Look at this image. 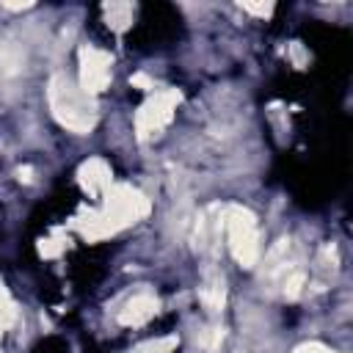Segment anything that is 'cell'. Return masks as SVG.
I'll return each mask as SVG.
<instances>
[{"mask_svg": "<svg viewBox=\"0 0 353 353\" xmlns=\"http://www.w3.org/2000/svg\"><path fill=\"white\" fill-rule=\"evenodd\" d=\"M50 105H52V113L58 116V121L66 124L69 130H77V132L91 130V124H94V102L83 88L72 85L66 77H52V83H50Z\"/></svg>", "mask_w": 353, "mask_h": 353, "instance_id": "obj_1", "label": "cell"}, {"mask_svg": "<svg viewBox=\"0 0 353 353\" xmlns=\"http://www.w3.org/2000/svg\"><path fill=\"white\" fill-rule=\"evenodd\" d=\"M226 232H229V245H232V254L237 256V262H243L245 268H251L256 262V254H259L254 218L245 210H232L229 223H226Z\"/></svg>", "mask_w": 353, "mask_h": 353, "instance_id": "obj_2", "label": "cell"}, {"mask_svg": "<svg viewBox=\"0 0 353 353\" xmlns=\"http://www.w3.org/2000/svg\"><path fill=\"white\" fill-rule=\"evenodd\" d=\"M110 80V58L99 50H83V91L97 94Z\"/></svg>", "mask_w": 353, "mask_h": 353, "instance_id": "obj_3", "label": "cell"}, {"mask_svg": "<svg viewBox=\"0 0 353 353\" xmlns=\"http://www.w3.org/2000/svg\"><path fill=\"white\" fill-rule=\"evenodd\" d=\"M176 102V94H157L152 102H146L138 113V130L141 135H152L154 130H160L168 116H171V108Z\"/></svg>", "mask_w": 353, "mask_h": 353, "instance_id": "obj_4", "label": "cell"}, {"mask_svg": "<svg viewBox=\"0 0 353 353\" xmlns=\"http://www.w3.org/2000/svg\"><path fill=\"white\" fill-rule=\"evenodd\" d=\"M157 312V301L149 295H135L127 303V312L121 314V323H143Z\"/></svg>", "mask_w": 353, "mask_h": 353, "instance_id": "obj_5", "label": "cell"}, {"mask_svg": "<svg viewBox=\"0 0 353 353\" xmlns=\"http://www.w3.org/2000/svg\"><path fill=\"white\" fill-rule=\"evenodd\" d=\"M248 11H254V14H268L270 11V6H245Z\"/></svg>", "mask_w": 353, "mask_h": 353, "instance_id": "obj_6", "label": "cell"}]
</instances>
